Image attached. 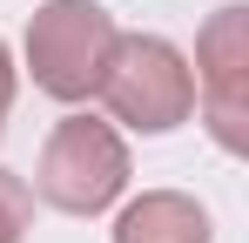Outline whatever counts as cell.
<instances>
[{
  "label": "cell",
  "instance_id": "obj_1",
  "mask_svg": "<svg viewBox=\"0 0 249 243\" xmlns=\"http://www.w3.org/2000/svg\"><path fill=\"white\" fill-rule=\"evenodd\" d=\"M122 47V27L101 0H47L27 20V75L54 101L101 95V75Z\"/></svg>",
  "mask_w": 249,
  "mask_h": 243
},
{
  "label": "cell",
  "instance_id": "obj_2",
  "mask_svg": "<svg viewBox=\"0 0 249 243\" xmlns=\"http://www.w3.org/2000/svg\"><path fill=\"white\" fill-rule=\"evenodd\" d=\"M101 101L108 115L135 128V135H168L196 115V75L189 54L162 34H122L108 75H101Z\"/></svg>",
  "mask_w": 249,
  "mask_h": 243
},
{
  "label": "cell",
  "instance_id": "obj_3",
  "mask_svg": "<svg viewBox=\"0 0 249 243\" xmlns=\"http://www.w3.org/2000/svg\"><path fill=\"white\" fill-rule=\"evenodd\" d=\"M34 189L61 216H101L128 189V142H122V128L101 122V115L54 122V135H47V149H41V169H34Z\"/></svg>",
  "mask_w": 249,
  "mask_h": 243
},
{
  "label": "cell",
  "instance_id": "obj_4",
  "mask_svg": "<svg viewBox=\"0 0 249 243\" xmlns=\"http://www.w3.org/2000/svg\"><path fill=\"white\" fill-rule=\"evenodd\" d=\"M196 101H202L209 115V135L229 149V156H243L249 142V7H215L209 14V27L196 34Z\"/></svg>",
  "mask_w": 249,
  "mask_h": 243
},
{
  "label": "cell",
  "instance_id": "obj_5",
  "mask_svg": "<svg viewBox=\"0 0 249 243\" xmlns=\"http://www.w3.org/2000/svg\"><path fill=\"white\" fill-rule=\"evenodd\" d=\"M115 243H215V223L182 189H142L115 216Z\"/></svg>",
  "mask_w": 249,
  "mask_h": 243
},
{
  "label": "cell",
  "instance_id": "obj_6",
  "mask_svg": "<svg viewBox=\"0 0 249 243\" xmlns=\"http://www.w3.org/2000/svg\"><path fill=\"white\" fill-rule=\"evenodd\" d=\"M27 230H34V189L14 169H0V243H20Z\"/></svg>",
  "mask_w": 249,
  "mask_h": 243
},
{
  "label": "cell",
  "instance_id": "obj_7",
  "mask_svg": "<svg viewBox=\"0 0 249 243\" xmlns=\"http://www.w3.org/2000/svg\"><path fill=\"white\" fill-rule=\"evenodd\" d=\"M14 88H20V75H14V54L0 40V128H7V108H14Z\"/></svg>",
  "mask_w": 249,
  "mask_h": 243
}]
</instances>
